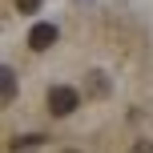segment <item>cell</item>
<instances>
[{
  "label": "cell",
  "mask_w": 153,
  "mask_h": 153,
  "mask_svg": "<svg viewBox=\"0 0 153 153\" xmlns=\"http://www.w3.org/2000/svg\"><path fill=\"white\" fill-rule=\"evenodd\" d=\"M133 153H153V141H137V145H133Z\"/></svg>",
  "instance_id": "6"
},
{
  "label": "cell",
  "mask_w": 153,
  "mask_h": 153,
  "mask_svg": "<svg viewBox=\"0 0 153 153\" xmlns=\"http://www.w3.org/2000/svg\"><path fill=\"white\" fill-rule=\"evenodd\" d=\"M56 24H48V20H40V24H32V32H28V45L36 48V53H45V48H53L56 45Z\"/></svg>",
  "instance_id": "2"
},
{
  "label": "cell",
  "mask_w": 153,
  "mask_h": 153,
  "mask_svg": "<svg viewBox=\"0 0 153 153\" xmlns=\"http://www.w3.org/2000/svg\"><path fill=\"white\" fill-rule=\"evenodd\" d=\"M16 8H20V12H36L40 0H16Z\"/></svg>",
  "instance_id": "5"
},
{
  "label": "cell",
  "mask_w": 153,
  "mask_h": 153,
  "mask_svg": "<svg viewBox=\"0 0 153 153\" xmlns=\"http://www.w3.org/2000/svg\"><path fill=\"white\" fill-rule=\"evenodd\" d=\"M76 105H81V93L76 89H69V85H53L48 89V113L53 117H69Z\"/></svg>",
  "instance_id": "1"
},
{
  "label": "cell",
  "mask_w": 153,
  "mask_h": 153,
  "mask_svg": "<svg viewBox=\"0 0 153 153\" xmlns=\"http://www.w3.org/2000/svg\"><path fill=\"white\" fill-rule=\"evenodd\" d=\"M0 97H4V105H8V101L16 97V73L8 69V65L0 69Z\"/></svg>",
  "instance_id": "4"
},
{
  "label": "cell",
  "mask_w": 153,
  "mask_h": 153,
  "mask_svg": "<svg viewBox=\"0 0 153 153\" xmlns=\"http://www.w3.org/2000/svg\"><path fill=\"white\" fill-rule=\"evenodd\" d=\"M40 145H45V137H40V133H24V137H12L8 153H36Z\"/></svg>",
  "instance_id": "3"
}]
</instances>
